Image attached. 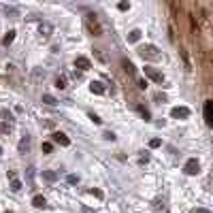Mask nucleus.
Here are the masks:
<instances>
[{
    "label": "nucleus",
    "instance_id": "obj_1",
    "mask_svg": "<svg viewBox=\"0 0 213 213\" xmlns=\"http://www.w3.org/2000/svg\"><path fill=\"white\" fill-rule=\"evenodd\" d=\"M85 22H87V28H90V32H92L94 36H100V34H102V28H100V24H98V19H96L94 13H87Z\"/></svg>",
    "mask_w": 213,
    "mask_h": 213
},
{
    "label": "nucleus",
    "instance_id": "obj_2",
    "mask_svg": "<svg viewBox=\"0 0 213 213\" xmlns=\"http://www.w3.org/2000/svg\"><path fill=\"white\" fill-rule=\"evenodd\" d=\"M139 53H141L143 60H158V58H160V53H158V47H156V45H145V47L139 49Z\"/></svg>",
    "mask_w": 213,
    "mask_h": 213
},
{
    "label": "nucleus",
    "instance_id": "obj_3",
    "mask_svg": "<svg viewBox=\"0 0 213 213\" xmlns=\"http://www.w3.org/2000/svg\"><path fill=\"white\" fill-rule=\"evenodd\" d=\"M183 171H186V175H198L201 173V162L196 158H190L186 162V166H183Z\"/></svg>",
    "mask_w": 213,
    "mask_h": 213
},
{
    "label": "nucleus",
    "instance_id": "obj_4",
    "mask_svg": "<svg viewBox=\"0 0 213 213\" xmlns=\"http://www.w3.org/2000/svg\"><path fill=\"white\" fill-rule=\"evenodd\" d=\"M171 117L188 119L190 117V109H188V106H173V109H171Z\"/></svg>",
    "mask_w": 213,
    "mask_h": 213
},
{
    "label": "nucleus",
    "instance_id": "obj_5",
    "mask_svg": "<svg viewBox=\"0 0 213 213\" xmlns=\"http://www.w3.org/2000/svg\"><path fill=\"white\" fill-rule=\"evenodd\" d=\"M143 71H145V75H147L149 79H154L156 83H162V81H164V75H162V72H158L154 66H145Z\"/></svg>",
    "mask_w": 213,
    "mask_h": 213
},
{
    "label": "nucleus",
    "instance_id": "obj_6",
    "mask_svg": "<svg viewBox=\"0 0 213 213\" xmlns=\"http://www.w3.org/2000/svg\"><path fill=\"white\" fill-rule=\"evenodd\" d=\"M51 139H53V143H58V145H62V147H68V145H71V139H68L64 132H53Z\"/></svg>",
    "mask_w": 213,
    "mask_h": 213
},
{
    "label": "nucleus",
    "instance_id": "obj_7",
    "mask_svg": "<svg viewBox=\"0 0 213 213\" xmlns=\"http://www.w3.org/2000/svg\"><path fill=\"white\" fill-rule=\"evenodd\" d=\"M38 34L43 36V38H49V36L53 34V26L49 24V22H43V24H38Z\"/></svg>",
    "mask_w": 213,
    "mask_h": 213
},
{
    "label": "nucleus",
    "instance_id": "obj_8",
    "mask_svg": "<svg viewBox=\"0 0 213 213\" xmlns=\"http://www.w3.org/2000/svg\"><path fill=\"white\" fill-rule=\"evenodd\" d=\"M90 92H92V94L102 96L106 92V87H105V83H102V81H92V83H90Z\"/></svg>",
    "mask_w": 213,
    "mask_h": 213
},
{
    "label": "nucleus",
    "instance_id": "obj_9",
    "mask_svg": "<svg viewBox=\"0 0 213 213\" xmlns=\"http://www.w3.org/2000/svg\"><path fill=\"white\" fill-rule=\"evenodd\" d=\"M205 121H207L209 126L213 124V102H211V100L205 102Z\"/></svg>",
    "mask_w": 213,
    "mask_h": 213
},
{
    "label": "nucleus",
    "instance_id": "obj_10",
    "mask_svg": "<svg viewBox=\"0 0 213 213\" xmlns=\"http://www.w3.org/2000/svg\"><path fill=\"white\" fill-rule=\"evenodd\" d=\"M75 66H77L79 71H87V68H90V60L83 58V56H79V58L75 60Z\"/></svg>",
    "mask_w": 213,
    "mask_h": 213
},
{
    "label": "nucleus",
    "instance_id": "obj_11",
    "mask_svg": "<svg viewBox=\"0 0 213 213\" xmlns=\"http://www.w3.org/2000/svg\"><path fill=\"white\" fill-rule=\"evenodd\" d=\"M17 149H19V154H26V151L30 149V139H28V134L22 136V141H19V145H17Z\"/></svg>",
    "mask_w": 213,
    "mask_h": 213
},
{
    "label": "nucleus",
    "instance_id": "obj_12",
    "mask_svg": "<svg viewBox=\"0 0 213 213\" xmlns=\"http://www.w3.org/2000/svg\"><path fill=\"white\" fill-rule=\"evenodd\" d=\"M43 179L49 181V183H56L58 181V173L56 171H43Z\"/></svg>",
    "mask_w": 213,
    "mask_h": 213
},
{
    "label": "nucleus",
    "instance_id": "obj_13",
    "mask_svg": "<svg viewBox=\"0 0 213 213\" xmlns=\"http://www.w3.org/2000/svg\"><path fill=\"white\" fill-rule=\"evenodd\" d=\"M32 207H36V209H45V207H47V201H45L43 196H34V198H32Z\"/></svg>",
    "mask_w": 213,
    "mask_h": 213
},
{
    "label": "nucleus",
    "instance_id": "obj_14",
    "mask_svg": "<svg viewBox=\"0 0 213 213\" xmlns=\"http://www.w3.org/2000/svg\"><path fill=\"white\" fill-rule=\"evenodd\" d=\"M141 30H130V32H128V43H139V41H141Z\"/></svg>",
    "mask_w": 213,
    "mask_h": 213
},
{
    "label": "nucleus",
    "instance_id": "obj_15",
    "mask_svg": "<svg viewBox=\"0 0 213 213\" xmlns=\"http://www.w3.org/2000/svg\"><path fill=\"white\" fill-rule=\"evenodd\" d=\"M13 41H15V30H9V32L4 34V38H2V45H4V47H9Z\"/></svg>",
    "mask_w": 213,
    "mask_h": 213
},
{
    "label": "nucleus",
    "instance_id": "obj_16",
    "mask_svg": "<svg viewBox=\"0 0 213 213\" xmlns=\"http://www.w3.org/2000/svg\"><path fill=\"white\" fill-rule=\"evenodd\" d=\"M43 102L49 105V106H56V105H58V98H56V96H51V94H43Z\"/></svg>",
    "mask_w": 213,
    "mask_h": 213
},
{
    "label": "nucleus",
    "instance_id": "obj_17",
    "mask_svg": "<svg viewBox=\"0 0 213 213\" xmlns=\"http://www.w3.org/2000/svg\"><path fill=\"white\" fill-rule=\"evenodd\" d=\"M121 66H124V71L128 72V75H134V64H132L130 60H121Z\"/></svg>",
    "mask_w": 213,
    "mask_h": 213
},
{
    "label": "nucleus",
    "instance_id": "obj_18",
    "mask_svg": "<svg viewBox=\"0 0 213 213\" xmlns=\"http://www.w3.org/2000/svg\"><path fill=\"white\" fill-rule=\"evenodd\" d=\"M0 117L4 119V121H13V113L9 109H0Z\"/></svg>",
    "mask_w": 213,
    "mask_h": 213
},
{
    "label": "nucleus",
    "instance_id": "obj_19",
    "mask_svg": "<svg viewBox=\"0 0 213 213\" xmlns=\"http://www.w3.org/2000/svg\"><path fill=\"white\" fill-rule=\"evenodd\" d=\"M56 87L58 90H66V77H62V75L56 77Z\"/></svg>",
    "mask_w": 213,
    "mask_h": 213
},
{
    "label": "nucleus",
    "instance_id": "obj_20",
    "mask_svg": "<svg viewBox=\"0 0 213 213\" xmlns=\"http://www.w3.org/2000/svg\"><path fill=\"white\" fill-rule=\"evenodd\" d=\"M22 188H24V183H22L19 179H13L11 181V192H19Z\"/></svg>",
    "mask_w": 213,
    "mask_h": 213
},
{
    "label": "nucleus",
    "instance_id": "obj_21",
    "mask_svg": "<svg viewBox=\"0 0 213 213\" xmlns=\"http://www.w3.org/2000/svg\"><path fill=\"white\" fill-rule=\"evenodd\" d=\"M149 147H151V149H158V147H162V139H151V141H149Z\"/></svg>",
    "mask_w": 213,
    "mask_h": 213
},
{
    "label": "nucleus",
    "instance_id": "obj_22",
    "mask_svg": "<svg viewBox=\"0 0 213 213\" xmlns=\"http://www.w3.org/2000/svg\"><path fill=\"white\" fill-rule=\"evenodd\" d=\"M0 132H4V134H9V132H11V124H7V121H2V124H0Z\"/></svg>",
    "mask_w": 213,
    "mask_h": 213
},
{
    "label": "nucleus",
    "instance_id": "obj_23",
    "mask_svg": "<svg viewBox=\"0 0 213 213\" xmlns=\"http://www.w3.org/2000/svg\"><path fill=\"white\" fill-rule=\"evenodd\" d=\"M102 139H105V141H115V134L111 130H106V132H102Z\"/></svg>",
    "mask_w": 213,
    "mask_h": 213
},
{
    "label": "nucleus",
    "instance_id": "obj_24",
    "mask_svg": "<svg viewBox=\"0 0 213 213\" xmlns=\"http://www.w3.org/2000/svg\"><path fill=\"white\" fill-rule=\"evenodd\" d=\"M151 207H154L156 211H160V209H162V207H164V202L160 201V198H156V201H154V205H151Z\"/></svg>",
    "mask_w": 213,
    "mask_h": 213
},
{
    "label": "nucleus",
    "instance_id": "obj_25",
    "mask_svg": "<svg viewBox=\"0 0 213 213\" xmlns=\"http://www.w3.org/2000/svg\"><path fill=\"white\" fill-rule=\"evenodd\" d=\"M154 98H156V102H166V94H162V92H158Z\"/></svg>",
    "mask_w": 213,
    "mask_h": 213
},
{
    "label": "nucleus",
    "instance_id": "obj_26",
    "mask_svg": "<svg viewBox=\"0 0 213 213\" xmlns=\"http://www.w3.org/2000/svg\"><path fill=\"white\" fill-rule=\"evenodd\" d=\"M117 9H119V11H128V9H130V2H119Z\"/></svg>",
    "mask_w": 213,
    "mask_h": 213
},
{
    "label": "nucleus",
    "instance_id": "obj_27",
    "mask_svg": "<svg viewBox=\"0 0 213 213\" xmlns=\"http://www.w3.org/2000/svg\"><path fill=\"white\" fill-rule=\"evenodd\" d=\"M66 181L75 186V183H79V177H77V175H68V177H66Z\"/></svg>",
    "mask_w": 213,
    "mask_h": 213
},
{
    "label": "nucleus",
    "instance_id": "obj_28",
    "mask_svg": "<svg viewBox=\"0 0 213 213\" xmlns=\"http://www.w3.org/2000/svg\"><path fill=\"white\" fill-rule=\"evenodd\" d=\"M51 149H53L51 143H43V151H45V154H51Z\"/></svg>",
    "mask_w": 213,
    "mask_h": 213
},
{
    "label": "nucleus",
    "instance_id": "obj_29",
    "mask_svg": "<svg viewBox=\"0 0 213 213\" xmlns=\"http://www.w3.org/2000/svg\"><path fill=\"white\" fill-rule=\"evenodd\" d=\"M139 113H141V115H143L145 119H149V111H147L145 106H139Z\"/></svg>",
    "mask_w": 213,
    "mask_h": 213
},
{
    "label": "nucleus",
    "instance_id": "obj_30",
    "mask_svg": "<svg viewBox=\"0 0 213 213\" xmlns=\"http://www.w3.org/2000/svg\"><path fill=\"white\" fill-rule=\"evenodd\" d=\"M87 117L92 119V121H94V124H100V121H102V119L98 117V115H96V113H90V115H87Z\"/></svg>",
    "mask_w": 213,
    "mask_h": 213
},
{
    "label": "nucleus",
    "instance_id": "obj_31",
    "mask_svg": "<svg viewBox=\"0 0 213 213\" xmlns=\"http://www.w3.org/2000/svg\"><path fill=\"white\" fill-rule=\"evenodd\" d=\"M4 13H7V15H17V9H13V7H7V9H4Z\"/></svg>",
    "mask_w": 213,
    "mask_h": 213
},
{
    "label": "nucleus",
    "instance_id": "obj_32",
    "mask_svg": "<svg viewBox=\"0 0 213 213\" xmlns=\"http://www.w3.org/2000/svg\"><path fill=\"white\" fill-rule=\"evenodd\" d=\"M94 53H96V58L100 60V62H106V60H105V56L100 53V49H94Z\"/></svg>",
    "mask_w": 213,
    "mask_h": 213
},
{
    "label": "nucleus",
    "instance_id": "obj_33",
    "mask_svg": "<svg viewBox=\"0 0 213 213\" xmlns=\"http://www.w3.org/2000/svg\"><path fill=\"white\" fill-rule=\"evenodd\" d=\"M32 179H34V168H28V181L32 183Z\"/></svg>",
    "mask_w": 213,
    "mask_h": 213
},
{
    "label": "nucleus",
    "instance_id": "obj_34",
    "mask_svg": "<svg viewBox=\"0 0 213 213\" xmlns=\"http://www.w3.org/2000/svg\"><path fill=\"white\" fill-rule=\"evenodd\" d=\"M92 194H94L96 198H102V196H105V194H102V192H100V190H92Z\"/></svg>",
    "mask_w": 213,
    "mask_h": 213
},
{
    "label": "nucleus",
    "instance_id": "obj_35",
    "mask_svg": "<svg viewBox=\"0 0 213 213\" xmlns=\"http://www.w3.org/2000/svg\"><path fill=\"white\" fill-rule=\"evenodd\" d=\"M139 87L145 90V87H147V81H145V79H139Z\"/></svg>",
    "mask_w": 213,
    "mask_h": 213
},
{
    "label": "nucleus",
    "instance_id": "obj_36",
    "mask_svg": "<svg viewBox=\"0 0 213 213\" xmlns=\"http://www.w3.org/2000/svg\"><path fill=\"white\" fill-rule=\"evenodd\" d=\"M194 213H211L209 209H202V207H198V209H194Z\"/></svg>",
    "mask_w": 213,
    "mask_h": 213
},
{
    "label": "nucleus",
    "instance_id": "obj_37",
    "mask_svg": "<svg viewBox=\"0 0 213 213\" xmlns=\"http://www.w3.org/2000/svg\"><path fill=\"white\" fill-rule=\"evenodd\" d=\"M7 177H9V179L13 181V179H15V171H9V173H7Z\"/></svg>",
    "mask_w": 213,
    "mask_h": 213
},
{
    "label": "nucleus",
    "instance_id": "obj_38",
    "mask_svg": "<svg viewBox=\"0 0 213 213\" xmlns=\"http://www.w3.org/2000/svg\"><path fill=\"white\" fill-rule=\"evenodd\" d=\"M4 213H13V211H4Z\"/></svg>",
    "mask_w": 213,
    "mask_h": 213
},
{
    "label": "nucleus",
    "instance_id": "obj_39",
    "mask_svg": "<svg viewBox=\"0 0 213 213\" xmlns=\"http://www.w3.org/2000/svg\"><path fill=\"white\" fill-rule=\"evenodd\" d=\"M0 154H2V147H0Z\"/></svg>",
    "mask_w": 213,
    "mask_h": 213
}]
</instances>
